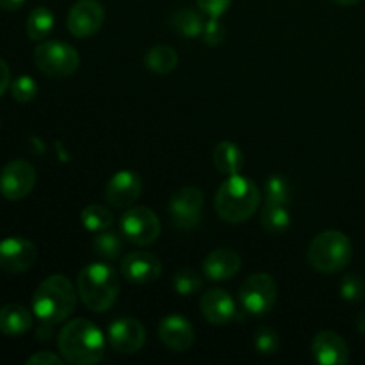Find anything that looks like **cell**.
<instances>
[{"label":"cell","instance_id":"34","mask_svg":"<svg viewBox=\"0 0 365 365\" xmlns=\"http://www.w3.org/2000/svg\"><path fill=\"white\" fill-rule=\"evenodd\" d=\"M230 2L232 0H196L198 7L202 9V13L210 18L223 16L228 11V7H230Z\"/></svg>","mask_w":365,"mask_h":365},{"label":"cell","instance_id":"11","mask_svg":"<svg viewBox=\"0 0 365 365\" xmlns=\"http://www.w3.org/2000/svg\"><path fill=\"white\" fill-rule=\"evenodd\" d=\"M106 11L98 0H77L68 13L66 27L75 38H89L102 29Z\"/></svg>","mask_w":365,"mask_h":365},{"label":"cell","instance_id":"24","mask_svg":"<svg viewBox=\"0 0 365 365\" xmlns=\"http://www.w3.org/2000/svg\"><path fill=\"white\" fill-rule=\"evenodd\" d=\"M260 223L269 234H284L291 227V214H289L287 205L266 202V205L262 207V212H260Z\"/></svg>","mask_w":365,"mask_h":365},{"label":"cell","instance_id":"39","mask_svg":"<svg viewBox=\"0 0 365 365\" xmlns=\"http://www.w3.org/2000/svg\"><path fill=\"white\" fill-rule=\"evenodd\" d=\"M356 328H359L360 334L365 335V310L364 312H360L359 317H356Z\"/></svg>","mask_w":365,"mask_h":365},{"label":"cell","instance_id":"4","mask_svg":"<svg viewBox=\"0 0 365 365\" xmlns=\"http://www.w3.org/2000/svg\"><path fill=\"white\" fill-rule=\"evenodd\" d=\"M77 292L89 310L107 312L120 294V278L109 264H88L78 273Z\"/></svg>","mask_w":365,"mask_h":365},{"label":"cell","instance_id":"7","mask_svg":"<svg viewBox=\"0 0 365 365\" xmlns=\"http://www.w3.org/2000/svg\"><path fill=\"white\" fill-rule=\"evenodd\" d=\"M278 287L271 274L257 273L246 278L239 289V302L252 316H266L277 303Z\"/></svg>","mask_w":365,"mask_h":365},{"label":"cell","instance_id":"10","mask_svg":"<svg viewBox=\"0 0 365 365\" xmlns=\"http://www.w3.org/2000/svg\"><path fill=\"white\" fill-rule=\"evenodd\" d=\"M36 185V170L27 160H11L0 173V195L11 202L24 200Z\"/></svg>","mask_w":365,"mask_h":365},{"label":"cell","instance_id":"37","mask_svg":"<svg viewBox=\"0 0 365 365\" xmlns=\"http://www.w3.org/2000/svg\"><path fill=\"white\" fill-rule=\"evenodd\" d=\"M52 327H53V324L41 321V324H39L38 330H36V337H38V341H41V342L52 341V337H53V328Z\"/></svg>","mask_w":365,"mask_h":365},{"label":"cell","instance_id":"31","mask_svg":"<svg viewBox=\"0 0 365 365\" xmlns=\"http://www.w3.org/2000/svg\"><path fill=\"white\" fill-rule=\"evenodd\" d=\"M253 344H255L257 351L260 355H274L280 349V337H278L277 331L269 327H260L255 331V339H253Z\"/></svg>","mask_w":365,"mask_h":365},{"label":"cell","instance_id":"25","mask_svg":"<svg viewBox=\"0 0 365 365\" xmlns=\"http://www.w3.org/2000/svg\"><path fill=\"white\" fill-rule=\"evenodd\" d=\"M53 24H56V16H53L48 7H36V9L31 11L27 18V25H25L27 36L32 41H43L53 31Z\"/></svg>","mask_w":365,"mask_h":365},{"label":"cell","instance_id":"21","mask_svg":"<svg viewBox=\"0 0 365 365\" xmlns=\"http://www.w3.org/2000/svg\"><path fill=\"white\" fill-rule=\"evenodd\" d=\"M214 166L220 173L227 175H237L241 173L242 164H245V157H242L241 148L230 141H221L220 145L214 148L212 152Z\"/></svg>","mask_w":365,"mask_h":365},{"label":"cell","instance_id":"40","mask_svg":"<svg viewBox=\"0 0 365 365\" xmlns=\"http://www.w3.org/2000/svg\"><path fill=\"white\" fill-rule=\"evenodd\" d=\"M337 6H353V4H359L360 0H331Z\"/></svg>","mask_w":365,"mask_h":365},{"label":"cell","instance_id":"8","mask_svg":"<svg viewBox=\"0 0 365 365\" xmlns=\"http://www.w3.org/2000/svg\"><path fill=\"white\" fill-rule=\"evenodd\" d=\"M121 234L135 246H150L159 239L160 221L148 207H128L120 221Z\"/></svg>","mask_w":365,"mask_h":365},{"label":"cell","instance_id":"13","mask_svg":"<svg viewBox=\"0 0 365 365\" xmlns=\"http://www.w3.org/2000/svg\"><path fill=\"white\" fill-rule=\"evenodd\" d=\"M107 341L116 353L121 355H134L145 346L146 330L138 319L121 317L116 319L107 330Z\"/></svg>","mask_w":365,"mask_h":365},{"label":"cell","instance_id":"32","mask_svg":"<svg viewBox=\"0 0 365 365\" xmlns=\"http://www.w3.org/2000/svg\"><path fill=\"white\" fill-rule=\"evenodd\" d=\"M341 296L346 302H360L365 296V282L359 274H346L341 282Z\"/></svg>","mask_w":365,"mask_h":365},{"label":"cell","instance_id":"1","mask_svg":"<svg viewBox=\"0 0 365 365\" xmlns=\"http://www.w3.org/2000/svg\"><path fill=\"white\" fill-rule=\"evenodd\" d=\"M59 353L73 365H93L103 359L106 337L89 319H73L64 324L57 337Z\"/></svg>","mask_w":365,"mask_h":365},{"label":"cell","instance_id":"20","mask_svg":"<svg viewBox=\"0 0 365 365\" xmlns=\"http://www.w3.org/2000/svg\"><path fill=\"white\" fill-rule=\"evenodd\" d=\"M32 328V314L24 305L9 303L0 309V334L20 337Z\"/></svg>","mask_w":365,"mask_h":365},{"label":"cell","instance_id":"28","mask_svg":"<svg viewBox=\"0 0 365 365\" xmlns=\"http://www.w3.org/2000/svg\"><path fill=\"white\" fill-rule=\"evenodd\" d=\"M264 195H266V202L289 205L292 196L291 184H289V180L285 177L274 175V177H269L266 180V185H264Z\"/></svg>","mask_w":365,"mask_h":365},{"label":"cell","instance_id":"15","mask_svg":"<svg viewBox=\"0 0 365 365\" xmlns=\"http://www.w3.org/2000/svg\"><path fill=\"white\" fill-rule=\"evenodd\" d=\"M163 273V262L150 252H132L121 260V274L132 284H152Z\"/></svg>","mask_w":365,"mask_h":365},{"label":"cell","instance_id":"14","mask_svg":"<svg viewBox=\"0 0 365 365\" xmlns=\"http://www.w3.org/2000/svg\"><path fill=\"white\" fill-rule=\"evenodd\" d=\"M143 191L141 177L134 171H118L106 187V200L110 207L128 209L138 202Z\"/></svg>","mask_w":365,"mask_h":365},{"label":"cell","instance_id":"18","mask_svg":"<svg viewBox=\"0 0 365 365\" xmlns=\"http://www.w3.org/2000/svg\"><path fill=\"white\" fill-rule=\"evenodd\" d=\"M200 309L203 317L214 327H223L228 324L237 314L235 302L232 296L223 289H210L200 299Z\"/></svg>","mask_w":365,"mask_h":365},{"label":"cell","instance_id":"33","mask_svg":"<svg viewBox=\"0 0 365 365\" xmlns=\"http://www.w3.org/2000/svg\"><path fill=\"white\" fill-rule=\"evenodd\" d=\"M225 36H227V29H225L223 21L220 18L209 16L205 27H203V41L209 46H220L225 41Z\"/></svg>","mask_w":365,"mask_h":365},{"label":"cell","instance_id":"38","mask_svg":"<svg viewBox=\"0 0 365 365\" xmlns=\"http://www.w3.org/2000/svg\"><path fill=\"white\" fill-rule=\"evenodd\" d=\"M25 4V0H0V9L16 11Z\"/></svg>","mask_w":365,"mask_h":365},{"label":"cell","instance_id":"35","mask_svg":"<svg viewBox=\"0 0 365 365\" xmlns=\"http://www.w3.org/2000/svg\"><path fill=\"white\" fill-rule=\"evenodd\" d=\"M66 360L52 351H39L27 360V365H63Z\"/></svg>","mask_w":365,"mask_h":365},{"label":"cell","instance_id":"30","mask_svg":"<svg viewBox=\"0 0 365 365\" xmlns=\"http://www.w3.org/2000/svg\"><path fill=\"white\" fill-rule=\"evenodd\" d=\"M11 95L18 103H29L38 96V84L29 75H21L11 82Z\"/></svg>","mask_w":365,"mask_h":365},{"label":"cell","instance_id":"27","mask_svg":"<svg viewBox=\"0 0 365 365\" xmlns=\"http://www.w3.org/2000/svg\"><path fill=\"white\" fill-rule=\"evenodd\" d=\"M121 250H123V242H121L120 235L114 234V232L103 230L102 234L93 239V252L106 260L118 259Z\"/></svg>","mask_w":365,"mask_h":365},{"label":"cell","instance_id":"36","mask_svg":"<svg viewBox=\"0 0 365 365\" xmlns=\"http://www.w3.org/2000/svg\"><path fill=\"white\" fill-rule=\"evenodd\" d=\"M7 88H11V71L6 61L0 57V96L7 91Z\"/></svg>","mask_w":365,"mask_h":365},{"label":"cell","instance_id":"5","mask_svg":"<svg viewBox=\"0 0 365 365\" xmlns=\"http://www.w3.org/2000/svg\"><path fill=\"white\" fill-rule=\"evenodd\" d=\"M353 257L351 241L346 234L339 230L321 232L310 242L309 252H307V260L310 267L317 273H337L344 269Z\"/></svg>","mask_w":365,"mask_h":365},{"label":"cell","instance_id":"12","mask_svg":"<svg viewBox=\"0 0 365 365\" xmlns=\"http://www.w3.org/2000/svg\"><path fill=\"white\" fill-rule=\"evenodd\" d=\"M38 259L34 242L25 237H7L0 241V269L16 274L29 271Z\"/></svg>","mask_w":365,"mask_h":365},{"label":"cell","instance_id":"9","mask_svg":"<svg viewBox=\"0 0 365 365\" xmlns=\"http://www.w3.org/2000/svg\"><path fill=\"white\" fill-rule=\"evenodd\" d=\"M168 210L175 227L180 230H192L202 223L203 192L195 185L180 187L170 198Z\"/></svg>","mask_w":365,"mask_h":365},{"label":"cell","instance_id":"22","mask_svg":"<svg viewBox=\"0 0 365 365\" xmlns=\"http://www.w3.org/2000/svg\"><path fill=\"white\" fill-rule=\"evenodd\" d=\"M170 25L178 36L182 38H198L200 34H203V27H205V21H203V16L195 9H178L171 14Z\"/></svg>","mask_w":365,"mask_h":365},{"label":"cell","instance_id":"19","mask_svg":"<svg viewBox=\"0 0 365 365\" xmlns=\"http://www.w3.org/2000/svg\"><path fill=\"white\" fill-rule=\"evenodd\" d=\"M241 266V255L235 250L217 248L203 260V273L212 282H227L239 273Z\"/></svg>","mask_w":365,"mask_h":365},{"label":"cell","instance_id":"26","mask_svg":"<svg viewBox=\"0 0 365 365\" xmlns=\"http://www.w3.org/2000/svg\"><path fill=\"white\" fill-rule=\"evenodd\" d=\"M81 221L89 232H103L113 227L114 214L103 205H89L81 212Z\"/></svg>","mask_w":365,"mask_h":365},{"label":"cell","instance_id":"2","mask_svg":"<svg viewBox=\"0 0 365 365\" xmlns=\"http://www.w3.org/2000/svg\"><path fill=\"white\" fill-rule=\"evenodd\" d=\"M77 294L73 284L63 274H52L45 278L32 296V312L39 321L59 324L73 314L77 305Z\"/></svg>","mask_w":365,"mask_h":365},{"label":"cell","instance_id":"6","mask_svg":"<svg viewBox=\"0 0 365 365\" xmlns=\"http://www.w3.org/2000/svg\"><path fill=\"white\" fill-rule=\"evenodd\" d=\"M34 63L39 71L53 78L73 75L81 64V56L71 45L64 41H41L34 50Z\"/></svg>","mask_w":365,"mask_h":365},{"label":"cell","instance_id":"17","mask_svg":"<svg viewBox=\"0 0 365 365\" xmlns=\"http://www.w3.org/2000/svg\"><path fill=\"white\" fill-rule=\"evenodd\" d=\"M312 355L321 365H346L349 360V348L341 335L323 330L314 337Z\"/></svg>","mask_w":365,"mask_h":365},{"label":"cell","instance_id":"23","mask_svg":"<svg viewBox=\"0 0 365 365\" xmlns=\"http://www.w3.org/2000/svg\"><path fill=\"white\" fill-rule=\"evenodd\" d=\"M145 66L159 75H168L178 66V53L168 45H157L146 52Z\"/></svg>","mask_w":365,"mask_h":365},{"label":"cell","instance_id":"29","mask_svg":"<svg viewBox=\"0 0 365 365\" xmlns=\"http://www.w3.org/2000/svg\"><path fill=\"white\" fill-rule=\"evenodd\" d=\"M203 282L198 277V273L191 269V267H182L175 273L173 277V287L180 296H191L202 289Z\"/></svg>","mask_w":365,"mask_h":365},{"label":"cell","instance_id":"16","mask_svg":"<svg viewBox=\"0 0 365 365\" xmlns=\"http://www.w3.org/2000/svg\"><path fill=\"white\" fill-rule=\"evenodd\" d=\"M159 339L168 349L175 353H184L195 342V328L184 316L171 314L159 324Z\"/></svg>","mask_w":365,"mask_h":365},{"label":"cell","instance_id":"3","mask_svg":"<svg viewBox=\"0 0 365 365\" xmlns=\"http://www.w3.org/2000/svg\"><path fill=\"white\" fill-rule=\"evenodd\" d=\"M214 205L217 216L227 223H245L259 209L260 191L250 178L230 175L217 189Z\"/></svg>","mask_w":365,"mask_h":365}]
</instances>
